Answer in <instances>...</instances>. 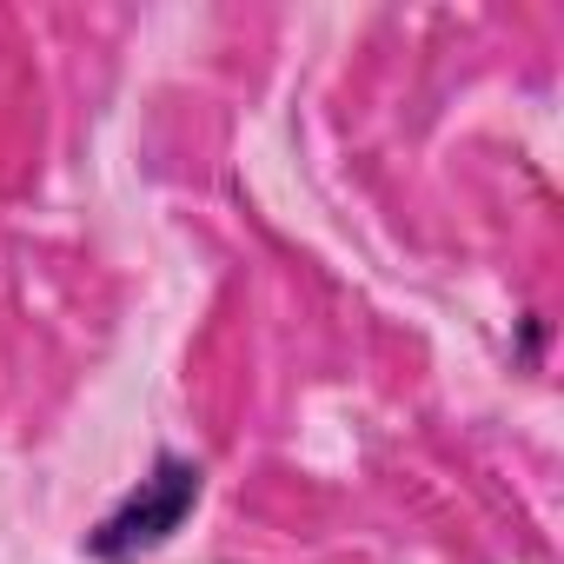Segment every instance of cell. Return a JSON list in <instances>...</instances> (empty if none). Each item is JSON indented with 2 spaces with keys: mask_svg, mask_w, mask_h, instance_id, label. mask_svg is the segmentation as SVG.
Returning a JSON list of instances; mask_svg holds the SVG:
<instances>
[{
  "mask_svg": "<svg viewBox=\"0 0 564 564\" xmlns=\"http://www.w3.org/2000/svg\"><path fill=\"white\" fill-rule=\"evenodd\" d=\"M199 491H206V465L186 458V452H160L147 465V478L87 531V557L94 564H140V557H153L193 518Z\"/></svg>",
  "mask_w": 564,
  "mask_h": 564,
  "instance_id": "cell-1",
  "label": "cell"
}]
</instances>
